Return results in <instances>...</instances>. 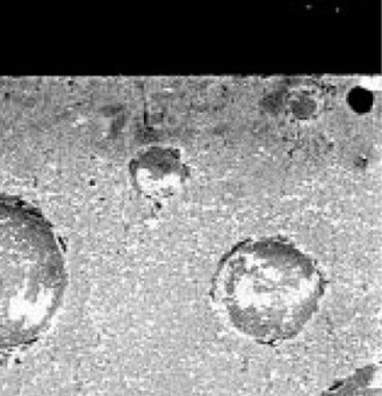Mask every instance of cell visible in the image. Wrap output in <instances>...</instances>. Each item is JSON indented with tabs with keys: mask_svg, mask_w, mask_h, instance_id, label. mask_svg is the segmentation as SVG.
I'll list each match as a JSON object with an SVG mask.
<instances>
[{
	"mask_svg": "<svg viewBox=\"0 0 382 396\" xmlns=\"http://www.w3.org/2000/svg\"><path fill=\"white\" fill-rule=\"evenodd\" d=\"M327 285L317 262L298 245L258 237L238 243L222 257L211 300L238 335L258 345H282L314 319Z\"/></svg>",
	"mask_w": 382,
	"mask_h": 396,
	"instance_id": "cell-1",
	"label": "cell"
},
{
	"mask_svg": "<svg viewBox=\"0 0 382 396\" xmlns=\"http://www.w3.org/2000/svg\"><path fill=\"white\" fill-rule=\"evenodd\" d=\"M63 248L47 220L0 197V360L44 338L67 296Z\"/></svg>",
	"mask_w": 382,
	"mask_h": 396,
	"instance_id": "cell-2",
	"label": "cell"
},
{
	"mask_svg": "<svg viewBox=\"0 0 382 396\" xmlns=\"http://www.w3.org/2000/svg\"><path fill=\"white\" fill-rule=\"evenodd\" d=\"M319 396H382L381 365L360 366L349 376L332 383Z\"/></svg>",
	"mask_w": 382,
	"mask_h": 396,
	"instance_id": "cell-3",
	"label": "cell"
}]
</instances>
